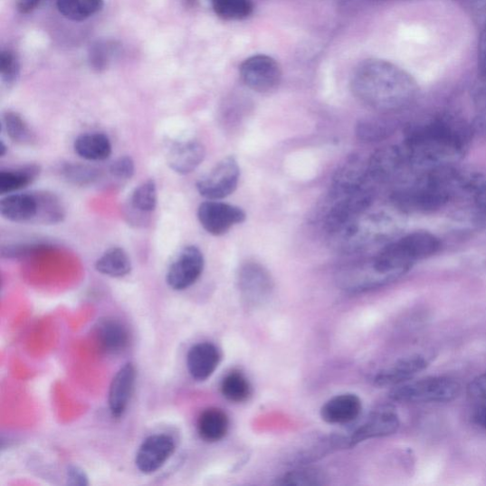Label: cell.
<instances>
[{
  "label": "cell",
  "mask_w": 486,
  "mask_h": 486,
  "mask_svg": "<svg viewBox=\"0 0 486 486\" xmlns=\"http://www.w3.org/2000/svg\"><path fill=\"white\" fill-rule=\"evenodd\" d=\"M223 395L230 402L243 403L251 395V385L241 372H231L222 382Z\"/></svg>",
  "instance_id": "obj_31"
},
{
  "label": "cell",
  "mask_w": 486,
  "mask_h": 486,
  "mask_svg": "<svg viewBox=\"0 0 486 486\" xmlns=\"http://www.w3.org/2000/svg\"><path fill=\"white\" fill-rule=\"evenodd\" d=\"M49 247L46 244H12L2 248V256L5 259H22L37 254Z\"/></svg>",
  "instance_id": "obj_35"
},
{
  "label": "cell",
  "mask_w": 486,
  "mask_h": 486,
  "mask_svg": "<svg viewBox=\"0 0 486 486\" xmlns=\"http://www.w3.org/2000/svg\"><path fill=\"white\" fill-rule=\"evenodd\" d=\"M238 285L243 302L251 307L264 304L274 290V281L269 272L257 262H246L241 267Z\"/></svg>",
  "instance_id": "obj_8"
},
{
  "label": "cell",
  "mask_w": 486,
  "mask_h": 486,
  "mask_svg": "<svg viewBox=\"0 0 486 486\" xmlns=\"http://www.w3.org/2000/svg\"><path fill=\"white\" fill-rule=\"evenodd\" d=\"M0 214L12 223L52 225L66 217L60 197L50 191L10 194L0 202Z\"/></svg>",
  "instance_id": "obj_3"
},
{
  "label": "cell",
  "mask_w": 486,
  "mask_h": 486,
  "mask_svg": "<svg viewBox=\"0 0 486 486\" xmlns=\"http://www.w3.org/2000/svg\"><path fill=\"white\" fill-rule=\"evenodd\" d=\"M474 422L486 430V405H478L473 414Z\"/></svg>",
  "instance_id": "obj_43"
},
{
  "label": "cell",
  "mask_w": 486,
  "mask_h": 486,
  "mask_svg": "<svg viewBox=\"0 0 486 486\" xmlns=\"http://www.w3.org/2000/svg\"><path fill=\"white\" fill-rule=\"evenodd\" d=\"M198 220L203 228L213 236H223L234 225L246 220L245 212L235 205L209 200L198 208Z\"/></svg>",
  "instance_id": "obj_9"
},
{
  "label": "cell",
  "mask_w": 486,
  "mask_h": 486,
  "mask_svg": "<svg viewBox=\"0 0 486 486\" xmlns=\"http://www.w3.org/2000/svg\"><path fill=\"white\" fill-rule=\"evenodd\" d=\"M471 140L469 125L447 113L430 122L408 128L404 149L408 164L433 169L458 161Z\"/></svg>",
  "instance_id": "obj_1"
},
{
  "label": "cell",
  "mask_w": 486,
  "mask_h": 486,
  "mask_svg": "<svg viewBox=\"0 0 486 486\" xmlns=\"http://www.w3.org/2000/svg\"><path fill=\"white\" fill-rule=\"evenodd\" d=\"M73 148L80 157L91 162L105 161L112 153L110 140L102 132L81 134L75 139Z\"/></svg>",
  "instance_id": "obj_21"
},
{
  "label": "cell",
  "mask_w": 486,
  "mask_h": 486,
  "mask_svg": "<svg viewBox=\"0 0 486 486\" xmlns=\"http://www.w3.org/2000/svg\"><path fill=\"white\" fill-rule=\"evenodd\" d=\"M131 262L127 252L120 247H111L97 260L95 269L110 278H124L131 272Z\"/></svg>",
  "instance_id": "obj_25"
},
{
  "label": "cell",
  "mask_w": 486,
  "mask_h": 486,
  "mask_svg": "<svg viewBox=\"0 0 486 486\" xmlns=\"http://www.w3.org/2000/svg\"><path fill=\"white\" fill-rule=\"evenodd\" d=\"M175 452L172 437L157 434L147 438L136 455V466L144 474H152L159 471Z\"/></svg>",
  "instance_id": "obj_11"
},
{
  "label": "cell",
  "mask_w": 486,
  "mask_h": 486,
  "mask_svg": "<svg viewBox=\"0 0 486 486\" xmlns=\"http://www.w3.org/2000/svg\"><path fill=\"white\" fill-rule=\"evenodd\" d=\"M205 148L197 140L173 143L167 151L168 167L180 175L196 170L205 159Z\"/></svg>",
  "instance_id": "obj_14"
},
{
  "label": "cell",
  "mask_w": 486,
  "mask_h": 486,
  "mask_svg": "<svg viewBox=\"0 0 486 486\" xmlns=\"http://www.w3.org/2000/svg\"><path fill=\"white\" fill-rule=\"evenodd\" d=\"M220 362L219 348L209 342L194 345L189 349L186 358L190 376L199 382L207 380L215 373Z\"/></svg>",
  "instance_id": "obj_16"
},
{
  "label": "cell",
  "mask_w": 486,
  "mask_h": 486,
  "mask_svg": "<svg viewBox=\"0 0 486 486\" xmlns=\"http://www.w3.org/2000/svg\"><path fill=\"white\" fill-rule=\"evenodd\" d=\"M56 6L69 21L81 23L100 13L104 0H56Z\"/></svg>",
  "instance_id": "obj_26"
},
{
  "label": "cell",
  "mask_w": 486,
  "mask_h": 486,
  "mask_svg": "<svg viewBox=\"0 0 486 486\" xmlns=\"http://www.w3.org/2000/svg\"><path fill=\"white\" fill-rule=\"evenodd\" d=\"M58 173L64 181L77 186H91L100 177L99 168L80 163H64Z\"/></svg>",
  "instance_id": "obj_30"
},
{
  "label": "cell",
  "mask_w": 486,
  "mask_h": 486,
  "mask_svg": "<svg viewBox=\"0 0 486 486\" xmlns=\"http://www.w3.org/2000/svg\"><path fill=\"white\" fill-rule=\"evenodd\" d=\"M399 242L415 262L435 255L441 248L439 239L429 232H414Z\"/></svg>",
  "instance_id": "obj_24"
},
{
  "label": "cell",
  "mask_w": 486,
  "mask_h": 486,
  "mask_svg": "<svg viewBox=\"0 0 486 486\" xmlns=\"http://www.w3.org/2000/svg\"><path fill=\"white\" fill-rule=\"evenodd\" d=\"M115 52L112 45L108 43H97L91 48L90 61L93 69L105 70L110 62L112 53Z\"/></svg>",
  "instance_id": "obj_36"
},
{
  "label": "cell",
  "mask_w": 486,
  "mask_h": 486,
  "mask_svg": "<svg viewBox=\"0 0 486 486\" xmlns=\"http://www.w3.org/2000/svg\"><path fill=\"white\" fill-rule=\"evenodd\" d=\"M136 379L133 364L125 365L113 377L109 393V405L113 417L120 418L127 411Z\"/></svg>",
  "instance_id": "obj_17"
},
{
  "label": "cell",
  "mask_w": 486,
  "mask_h": 486,
  "mask_svg": "<svg viewBox=\"0 0 486 486\" xmlns=\"http://www.w3.org/2000/svg\"><path fill=\"white\" fill-rule=\"evenodd\" d=\"M158 204L157 186L153 180H148L136 187L129 199V207L145 217L157 209Z\"/></svg>",
  "instance_id": "obj_27"
},
{
  "label": "cell",
  "mask_w": 486,
  "mask_h": 486,
  "mask_svg": "<svg viewBox=\"0 0 486 486\" xmlns=\"http://www.w3.org/2000/svg\"><path fill=\"white\" fill-rule=\"evenodd\" d=\"M430 365L429 357L424 355H414L399 359L395 364L382 369L375 379L377 386H396L411 381L420 372Z\"/></svg>",
  "instance_id": "obj_15"
},
{
  "label": "cell",
  "mask_w": 486,
  "mask_h": 486,
  "mask_svg": "<svg viewBox=\"0 0 486 486\" xmlns=\"http://www.w3.org/2000/svg\"><path fill=\"white\" fill-rule=\"evenodd\" d=\"M473 192L478 205L486 210V182L477 181Z\"/></svg>",
  "instance_id": "obj_41"
},
{
  "label": "cell",
  "mask_w": 486,
  "mask_h": 486,
  "mask_svg": "<svg viewBox=\"0 0 486 486\" xmlns=\"http://www.w3.org/2000/svg\"><path fill=\"white\" fill-rule=\"evenodd\" d=\"M367 167L358 158L348 159L337 172L333 183L335 198L359 192L368 180Z\"/></svg>",
  "instance_id": "obj_20"
},
{
  "label": "cell",
  "mask_w": 486,
  "mask_h": 486,
  "mask_svg": "<svg viewBox=\"0 0 486 486\" xmlns=\"http://www.w3.org/2000/svg\"><path fill=\"white\" fill-rule=\"evenodd\" d=\"M362 412L360 398L353 394L338 395L321 407V418L328 424H346L356 421Z\"/></svg>",
  "instance_id": "obj_19"
},
{
  "label": "cell",
  "mask_w": 486,
  "mask_h": 486,
  "mask_svg": "<svg viewBox=\"0 0 486 486\" xmlns=\"http://www.w3.org/2000/svg\"><path fill=\"white\" fill-rule=\"evenodd\" d=\"M111 176L119 180H129L135 173V164L131 157H123L115 160L110 167Z\"/></svg>",
  "instance_id": "obj_37"
},
{
  "label": "cell",
  "mask_w": 486,
  "mask_h": 486,
  "mask_svg": "<svg viewBox=\"0 0 486 486\" xmlns=\"http://www.w3.org/2000/svg\"><path fill=\"white\" fill-rule=\"evenodd\" d=\"M399 427L398 415L391 408H381L369 415L353 434L348 437V447L356 446L367 440L393 435Z\"/></svg>",
  "instance_id": "obj_12"
},
{
  "label": "cell",
  "mask_w": 486,
  "mask_h": 486,
  "mask_svg": "<svg viewBox=\"0 0 486 486\" xmlns=\"http://www.w3.org/2000/svg\"><path fill=\"white\" fill-rule=\"evenodd\" d=\"M68 481L72 485H87L89 483L85 472L75 466L68 471Z\"/></svg>",
  "instance_id": "obj_40"
},
{
  "label": "cell",
  "mask_w": 486,
  "mask_h": 486,
  "mask_svg": "<svg viewBox=\"0 0 486 486\" xmlns=\"http://www.w3.org/2000/svg\"><path fill=\"white\" fill-rule=\"evenodd\" d=\"M200 437L207 443H216L223 440L229 430V419L226 414L217 407L205 410L197 424Z\"/></svg>",
  "instance_id": "obj_22"
},
{
  "label": "cell",
  "mask_w": 486,
  "mask_h": 486,
  "mask_svg": "<svg viewBox=\"0 0 486 486\" xmlns=\"http://www.w3.org/2000/svg\"><path fill=\"white\" fill-rule=\"evenodd\" d=\"M3 125L8 138L22 146H31L35 142V135L21 114L7 111L3 115Z\"/></svg>",
  "instance_id": "obj_29"
},
{
  "label": "cell",
  "mask_w": 486,
  "mask_h": 486,
  "mask_svg": "<svg viewBox=\"0 0 486 486\" xmlns=\"http://www.w3.org/2000/svg\"><path fill=\"white\" fill-rule=\"evenodd\" d=\"M452 194L429 176L415 187L395 192V205L404 212H430L442 208Z\"/></svg>",
  "instance_id": "obj_5"
},
{
  "label": "cell",
  "mask_w": 486,
  "mask_h": 486,
  "mask_svg": "<svg viewBox=\"0 0 486 486\" xmlns=\"http://www.w3.org/2000/svg\"><path fill=\"white\" fill-rule=\"evenodd\" d=\"M214 13L226 22H240L254 11L253 0H211Z\"/></svg>",
  "instance_id": "obj_28"
},
{
  "label": "cell",
  "mask_w": 486,
  "mask_h": 486,
  "mask_svg": "<svg viewBox=\"0 0 486 486\" xmlns=\"http://www.w3.org/2000/svg\"><path fill=\"white\" fill-rule=\"evenodd\" d=\"M390 131L388 126L376 119L360 120L356 129L357 138L362 143H375L386 138V135Z\"/></svg>",
  "instance_id": "obj_33"
},
{
  "label": "cell",
  "mask_w": 486,
  "mask_h": 486,
  "mask_svg": "<svg viewBox=\"0 0 486 486\" xmlns=\"http://www.w3.org/2000/svg\"><path fill=\"white\" fill-rule=\"evenodd\" d=\"M41 173L42 167L33 164L0 170V194L5 195L26 188L40 177Z\"/></svg>",
  "instance_id": "obj_23"
},
{
  "label": "cell",
  "mask_w": 486,
  "mask_h": 486,
  "mask_svg": "<svg viewBox=\"0 0 486 486\" xmlns=\"http://www.w3.org/2000/svg\"><path fill=\"white\" fill-rule=\"evenodd\" d=\"M460 393L461 386L455 379L436 376L394 386L390 398L400 403H443L454 400Z\"/></svg>",
  "instance_id": "obj_4"
},
{
  "label": "cell",
  "mask_w": 486,
  "mask_h": 486,
  "mask_svg": "<svg viewBox=\"0 0 486 486\" xmlns=\"http://www.w3.org/2000/svg\"><path fill=\"white\" fill-rule=\"evenodd\" d=\"M44 0H18L17 9L22 14H30L40 7Z\"/></svg>",
  "instance_id": "obj_42"
},
{
  "label": "cell",
  "mask_w": 486,
  "mask_h": 486,
  "mask_svg": "<svg viewBox=\"0 0 486 486\" xmlns=\"http://www.w3.org/2000/svg\"><path fill=\"white\" fill-rule=\"evenodd\" d=\"M468 395L478 405H486V374L477 376L471 382Z\"/></svg>",
  "instance_id": "obj_38"
},
{
  "label": "cell",
  "mask_w": 486,
  "mask_h": 486,
  "mask_svg": "<svg viewBox=\"0 0 486 486\" xmlns=\"http://www.w3.org/2000/svg\"><path fill=\"white\" fill-rule=\"evenodd\" d=\"M351 89L363 105L382 111L405 108L418 93V85L410 73L378 58L364 61L356 68Z\"/></svg>",
  "instance_id": "obj_2"
},
{
  "label": "cell",
  "mask_w": 486,
  "mask_h": 486,
  "mask_svg": "<svg viewBox=\"0 0 486 486\" xmlns=\"http://www.w3.org/2000/svg\"><path fill=\"white\" fill-rule=\"evenodd\" d=\"M478 69L481 79L486 82V28L481 29L478 46Z\"/></svg>",
  "instance_id": "obj_39"
},
{
  "label": "cell",
  "mask_w": 486,
  "mask_h": 486,
  "mask_svg": "<svg viewBox=\"0 0 486 486\" xmlns=\"http://www.w3.org/2000/svg\"><path fill=\"white\" fill-rule=\"evenodd\" d=\"M95 341L107 354H119L128 348L130 336L128 328L119 320L104 319L94 328Z\"/></svg>",
  "instance_id": "obj_18"
},
{
  "label": "cell",
  "mask_w": 486,
  "mask_h": 486,
  "mask_svg": "<svg viewBox=\"0 0 486 486\" xmlns=\"http://www.w3.org/2000/svg\"><path fill=\"white\" fill-rule=\"evenodd\" d=\"M204 268L205 258L202 251L197 246H186L170 265L167 282L173 290H186L197 282Z\"/></svg>",
  "instance_id": "obj_10"
},
{
  "label": "cell",
  "mask_w": 486,
  "mask_h": 486,
  "mask_svg": "<svg viewBox=\"0 0 486 486\" xmlns=\"http://www.w3.org/2000/svg\"><path fill=\"white\" fill-rule=\"evenodd\" d=\"M21 71V66L16 55L11 51H3L0 54V75L3 82L7 86L14 85Z\"/></svg>",
  "instance_id": "obj_34"
},
{
  "label": "cell",
  "mask_w": 486,
  "mask_h": 486,
  "mask_svg": "<svg viewBox=\"0 0 486 486\" xmlns=\"http://www.w3.org/2000/svg\"><path fill=\"white\" fill-rule=\"evenodd\" d=\"M407 164L404 148H383L372 155L367 165L368 178L377 182L387 181L395 176Z\"/></svg>",
  "instance_id": "obj_13"
},
{
  "label": "cell",
  "mask_w": 486,
  "mask_h": 486,
  "mask_svg": "<svg viewBox=\"0 0 486 486\" xmlns=\"http://www.w3.org/2000/svg\"><path fill=\"white\" fill-rule=\"evenodd\" d=\"M326 476L318 469L302 468L282 475L277 484L286 486H318L325 484Z\"/></svg>",
  "instance_id": "obj_32"
},
{
  "label": "cell",
  "mask_w": 486,
  "mask_h": 486,
  "mask_svg": "<svg viewBox=\"0 0 486 486\" xmlns=\"http://www.w3.org/2000/svg\"><path fill=\"white\" fill-rule=\"evenodd\" d=\"M240 75L249 89L260 93L275 91L282 79L279 62L273 57L265 54L248 57L240 67Z\"/></svg>",
  "instance_id": "obj_6"
},
{
  "label": "cell",
  "mask_w": 486,
  "mask_h": 486,
  "mask_svg": "<svg viewBox=\"0 0 486 486\" xmlns=\"http://www.w3.org/2000/svg\"><path fill=\"white\" fill-rule=\"evenodd\" d=\"M240 167L234 157H229L219 162L196 186L200 195L214 201L232 195L240 181Z\"/></svg>",
  "instance_id": "obj_7"
},
{
  "label": "cell",
  "mask_w": 486,
  "mask_h": 486,
  "mask_svg": "<svg viewBox=\"0 0 486 486\" xmlns=\"http://www.w3.org/2000/svg\"><path fill=\"white\" fill-rule=\"evenodd\" d=\"M7 150L8 149H7L6 145L5 144L4 141H2V143H0V157H4Z\"/></svg>",
  "instance_id": "obj_44"
}]
</instances>
